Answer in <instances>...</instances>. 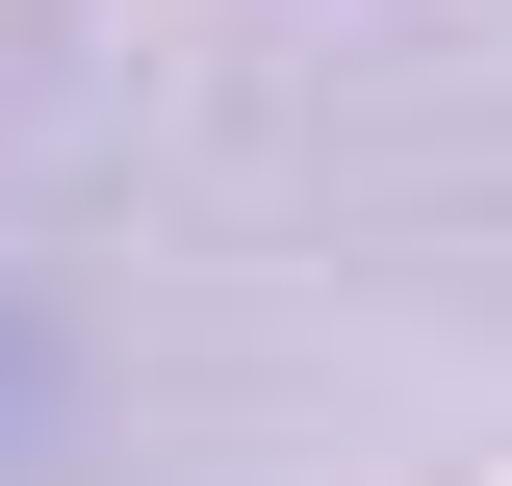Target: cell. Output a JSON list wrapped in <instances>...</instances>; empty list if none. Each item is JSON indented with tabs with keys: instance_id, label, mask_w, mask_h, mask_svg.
<instances>
[{
	"instance_id": "cell-1",
	"label": "cell",
	"mask_w": 512,
	"mask_h": 486,
	"mask_svg": "<svg viewBox=\"0 0 512 486\" xmlns=\"http://www.w3.org/2000/svg\"><path fill=\"white\" fill-rule=\"evenodd\" d=\"M0 410H26V359H0Z\"/></svg>"
}]
</instances>
